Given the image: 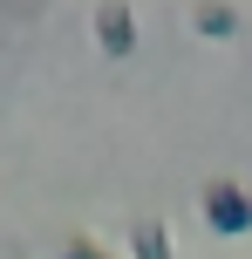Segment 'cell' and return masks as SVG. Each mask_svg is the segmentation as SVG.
Returning a JSON list of instances; mask_svg holds the SVG:
<instances>
[{
	"label": "cell",
	"instance_id": "obj_1",
	"mask_svg": "<svg viewBox=\"0 0 252 259\" xmlns=\"http://www.w3.org/2000/svg\"><path fill=\"white\" fill-rule=\"evenodd\" d=\"M205 219H212V232H225V239L252 232V191L232 184V178H212L205 184Z\"/></svg>",
	"mask_w": 252,
	"mask_h": 259
},
{
	"label": "cell",
	"instance_id": "obj_2",
	"mask_svg": "<svg viewBox=\"0 0 252 259\" xmlns=\"http://www.w3.org/2000/svg\"><path fill=\"white\" fill-rule=\"evenodd\" d=\"M95 41H103L109 55H130L136 48V14L123 7V0H103V7H95Z\"/></svg>",
	"mask_w": 252,
	"mask_h": 259
},
{
	"label": "cell",
	"instance_id": "obj_3",
	"mask_svg": "<svg viewBox=\"0 0 252 259\" xmlns=\"http://www.w3.org/2000/svg\"><path fill=\"white\" fill-rule=\"evenodd\" d=\"M191 27L212 34V41H225V34H239V14H232L225 0H198V7H191Z\"/></svg>",
	"mask_w": 252,
	"mask_h": 259
},
{
	"label": "cell",
	"instance_id": "obj_4",
	"mask_svg": "<svg viewBox=\"0 0 252 259\" xmlns=\"http://www.w3.org/2000/svg\"><path fill=\"white\" fill-rule=\"evenodd\" d=\"M130 252H136V259H171V232H164L157 219L130 225Z\"/></svg>",
	"mask_w": 252,
	"mask_h": 259
},
{
	"label": "cell",
	"instance_id": "obj_5",
	"mask_svg": "<svg viewBox=\"0 0 252 259\" xmlns=\"http://www.w3.org/2000/svg\"><path fill=\"white\" fill-rule=\"evenodd\" d=\"M62 259H109V252L95 246V239H82V232H75V239H68V246H62Z\"/></svg>",
	"mask_w": 252,
	"mask_h": 259
}]
</instances>
